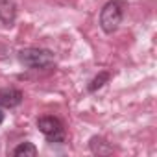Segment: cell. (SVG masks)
<instances>
[{
	"label": "cell",
	"instance_id": "1",
	"mask_svg": "<svg viewBox=\"0 0 157 157\" xmlns=\"http://www.w3.org/2000/svg\"><path fill=\"white\" fill-rule=\"evenodd\" d=\"M17 59L28 70H48L56 67V54L48 48H39V46H28L19 50Z\"/></svg>",
	"mask_w": 157,
	"mask_h": 157
},
{
	"label": "cell",
	"instance_id": "2",
	"mask_svg": "<svg viewBox=\"0 0 157 157\" xmlns=\"http://www.w3.org/2000/svg\"><path fill=\"white\" fill-rule=\"evenodd\" d=\"M122 19H124V2L122 0H107L100 10L98 24L104 33L111 35L120 28Z\"/></svg>",
	"mask_w": 157,
	"mask_h": 157
},
{
	"label": "cell",
	"instance_id": "3",
	"mask_svg": "<svg viewBox=\"0 0 157 157\" xmlns=\"http://www.w3.org/2000/svg\"><path fill=\"white\" fill-rule=\"evenodd\" d=\"M37 129L44 135L48 144H65L67 131L65 124L54 115H43L37 118Z\"/></svg>",
	"mask_w": 157,
	"mask_h": 157
},
{
	"label": "cell",
	"instance_id": "4",
	"mask_svg": "<svg viewBox=\"0 0 157 157\" xmlns=\"http://www.w3.org/2000/svg\"><path fill=\"white\" fill-rule=\"evenodd\" d=\"M24 100L21 89L15 87H0V109H13L19 107Z\"/></svg>",
	"mask_w": 157,
	"mask_h": 157
},
{
	"label": "cell",
	"instance_id": "5",
	"mask_svg": "<svg viewBox=\"0 0 157 157\" xmlns=\"http://www.w3.org/2000/svg\"><path fill=\"white\" fill-rule=\"evenodd\" d=\"M19 13V0H0V22L6 28L15 26Z\"/></svg>",
	"mask_w": 157,
	"mask_h": 157
},
{
	"label": "cell",
	"instance_id": "6",
	"mask_svg": "<svg viewBox=\"0 0 157 157\" xmlns=\"http://www.w3.org/2000/svg\"><path fill=\"white\" fill-rule=\"evenodd\" d=\"M89 150H91V153H94V155H111V153L115 151L113 144H111L107 139L100 137V135H93V137L89 139Z\"/></svg>",
	"mask_w": 157,
	"mask_h": 157
},
{
	"label": "cell",
	"instance_id": "7",
	"mask_svg": "<svg viewBox=\"0 0 157 157\" xmlns=\"http://www.w3.org/2000/svg\"><path fill=\"white\" fill-rule=\"evenodd\" d=\"M111 72H107V70H100L94 78H93V80L87 83V91L89 93H96V91H100L105 83H109V80H111Z\"/></svg>",
	"mask_w": 157,
	"mask_h": 157
},
{
	"label": "cell",
	"instance_id": "8",
	"mask_svg": "<svg viewBox=\"0 0 157 157\" xmlns=\"http://www.w3.org/2000/svg\"><path fill=\"white\" fill-rule=\"evenodd\" d=\"M11 153H13L15 157H35V155L39 153V150H37V146H35L33 142L24 140V142H21L19 146H15Z\"/></svg>",
	"mask_w": 157,
	"mask_h": 157
},
{
	"label": "cell",
	"instance_id": "9",
	"mask_svg": "<svg viewBox=\"0 0 157 157\" xmlns=\"http://www.w3.org/2000/svg\"><path fill=\"white\" fill-rule=\"evenodd\" d=\"M6 56H8V48L4 44H0V59H4Z\"/></svg>",
	"mask_w": 157,
	"mask_h": 157
},
{
	"label": "cell",
	"instance_id": "10",
	"mask_svg": "<svg viewBox=\"0 0 157 157\" xmlns=\"http://www.w3.org/2000/svg\"><path fill=\"white\" fill-rule=\"evenodd\" d=\"M4 118H6V115L2 113V109H0V124H2V122H4Z\"/></svg>",
	"mask_w": 157,
	"mask_h": 157
}]
</instances>
